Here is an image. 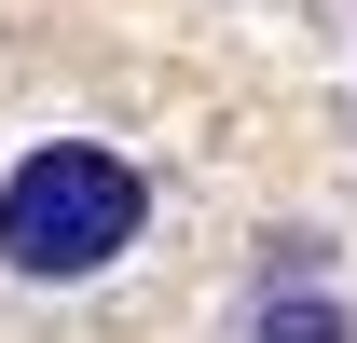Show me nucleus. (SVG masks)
<instances>
[{"instance_id":"obj_1","label":"nucleus","mask_w":357,"mask_h":343,"mask_svg":"<svg viewBox=\"0 0 357 343\" xmlns=\"http://www.w3.org/2000/svg\"><path fill=\"white\" fill-rule=\"evenodd\" d=\"M137 247H151V165H137L124 137L55 124V137H28V151L0 165V289L83 302V289H110Z\"/></svg>"},{"instance_id":"obj_2","label":"nucleus","mask_w":357,"mask_h":343,"mask_svg":"<svg viewBox=\"0 0 357 343\" xmlns=\"http://www.w3.org/2000/svg\"><path fill=\"white\" fill-rule=\"evenodd\" d=\"M234 343H357V289L344 275H248Z\"/></svg>"},{"instance_id":"obj_3","label":"nucleus","mask_w":357,"mask_h":343,"mask_svg":"<svg viewBox=\"0 0 357 343\" xmlns=\"http://www.w3.org/2000/svg\"><path fill=\"white\" fill-rule=\"evenodd\" d=\"M330 247H344V234H316V220H289V234H275V247H261V275H344V261H330Z\"/></svg>"}]
</instances>
